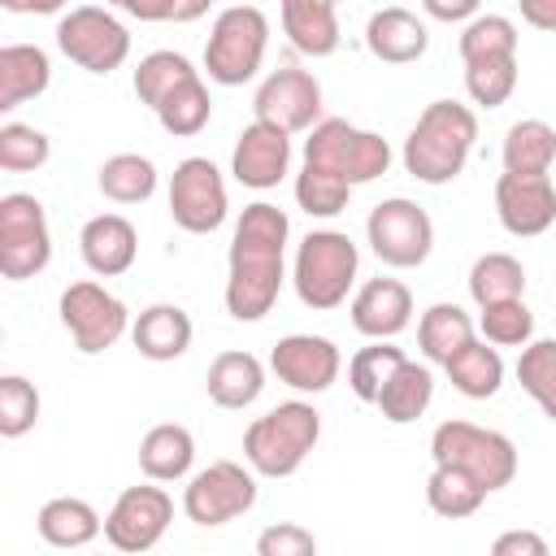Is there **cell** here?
<instances>
[{"label":"cell","mask_w":556,"mask_h":556,"mask_svg":"<svg viewBox=\"0 0 556 556\" xmlns=\"http://www.w3.org/2000/svg\"><path fill=\"white\" fill-rule=\"evenodd\" d=\"M287 239L291 222L278 204H243L226 252V313L235 321H261L278 304V291L287 282Z\"/></svg>","instance_id":"1"},{"label":"cell","mask_w":556,"mask_h":556,"mask_svg":"<svg viewBox=\"0 0 556 556\" xmlns=\"http://www.w3.org/2000/svg\"><path fill=\"white\" fill-rule=\"evenodd\" d=\"M473 143H478V113L460 100H430L417 113V122L400 148V161L417 182L443 187L465 174Z\"/></svg>","instance_id":"2"},{"label":"cell","mask_w":556,"mask_h":556,"mask_svg":"<svg viewBox=\"0 0 556 556\" xmlns=\"http://www.w3.org/2000/svg\"><path fill=\"white\" fill-rule=\"evenodd\" d=\"M321 439V413L304 400L274 404L243 430V460L256 478H291Z\"/></svg>","instance_id":"3"},{"label":"cell","mask_w":556,"mask_h":556,"mask_svg":"<svg viewBox=\"0 0 556 556\" xmlns=\"http://www.w3.org/2000/svg\"><path fill=\"white\" fill-rule=\"evenodd\" d=\"M356 269H361V252H356L352 235L321 226L300 239L295 261H291V287L304 308L330 313V308L348 304V295L356 287Z\"/></svg>","instance_id":"4"},{"label":"cell","mask_w":556,"mask_h":556,"mask_svg":"<svg viewBox=\"0 0 556 556\" xmlns=\"http://www.w3.org/2000/svg\"><path fill=\"white\" fill-rule=\"evenodd\" d=\"M430 456L443 469L469 473L486 495L504 491L517 478V443L491 426H473L460 417H447L430 434Z\"/></svg>","instance_id":"5"},{"label":"cell","mask_w":556,"mask_h":556,"mask_svg":"<svg viewBox=\"0 0 556 556\" xmlns=\"http://www.w3.org/2000/svg\"><path fill=\"white\" fill-rule=\"evenodd\" d=\"M269 48V17L256 4H230L213 17L204 39V74L217 87H243L261 74Z\"/></svg>","instance_id":"6"},{"label":"cell","mask_w":556,"mask_h":556,"mask_svg":"<svg viewBox=\"0 0 556 556\" xmlns=\"http://www.w3.org/2000/svg\"><path fill=\"white\" fill-rule=\"evenodd\" d=\"M391 143L378 130H361L343 117H321L304 139V165L339 174L348 187L374 182L391 169Z\"/></svg>","instance_id":"7"},{"label":"cell","mask_w":556,"mask_h":556,"mask_svg":"<svg viewBox=\"0 0 556 556\" xmlns=\"http://www.w3.org/2000/svg\"><path fill=\"white\" fill-rule=\"evenodd\" d=\"M56 48L87 74H113L130 56V30L113 9L74 4L56 22Z\"/></svg>","instance_id":"8"},{"label":"cell","mask_w":556,"mask_h":556,"mask_svg":"<svg viewBox=\"0 0 556 556\" xmlns=\"http://www.w3.org/2000/svg\"><path fill=\"white\" fill-rule=\"evenodd\" d=\"M365 239L387 269H417V265H426V256L434 248V222L417 200L391 195L369 208Z\"/></svg>","instance_id":"9"},{"label":"cell","mask_w":556,"mask_h":556,"mask_svg":"<svg viewBox=\"0 0 556 556\" xmlns=\"http://www.w3.org/2000/svg\"><path fill=\"white\" fill-rule=\"evenodd\" d=\"M52 261L48 213L30 191L0 195V274L9 282H26L43 274Z\"/></svg>","instance_id":"10"},{"label":"cell","mask_w":556,"mask_h":556,"mask_svg":"<svg viewBox=\"0 0 556 556\" xmlns=\"http://www.w3.org/2000/svg\"><path fill=\"white\" fill-rule=\"evenodd\" d=\"M56 313H61V326L70 330L74 348L83 356H96V352H109L135 321L126 313V304L96 278H78L61 291L56 300Z\"/></svg>","instance_id":"11"},{"label":"cell","mask_w":556,"mask_h":556,"mask_svg":"<svg viewBox=\"0 0 556 556\" xmlns=\"http://www.w3.org/2000/svg\"><path fill=\"white\" fill-rule=\"evenodd\" d=\"M252 508H256V473L239 460H208L182 486V513L204 530L226 526Z\"/></svg>","instance_id":"12"},{"label":"cell","mask_w":556,"mask_h":556,"mask_svg":"<svg viewBox=\"0 0 556 556\" xmlns=\"http://www.w3.org/2000/svg\"><path fill=\"white\" fill-rule=\"evenodd\" d=\"M169 521H174L169 491L161 482H139V486H126L104 513V539L117 556H143L165 539Z\"/></svg>","instance_id":"13"},{"label":"cell","mask_w":556,"mask_h":556,"mask_svg":"<svg viewBox=\"0 0 556 556\" xmlns=\"http://www.w3.org/2000/svg\"><path fill=\"white\" fill-rule=\"evenodd\" d=\"M230 213L226 178L208 156H187L169 174V217L187 235H213Z\"/></svg>","instance_id":"14"},{"label":"cell","mask_w":556,"mask_h":556,"mask_svg":"<svg viewBox=\"0 0 556 556\" xmlns=\"http://www.w3.org/2000/svg\"><path fill=\"white\" fill-rule=\"evenodd\" d=\"M252 122H269L287 135H308L321 122V83L300 65L265 74L252 96Z\"/></svg>","instance_id":"15"},{"label":"cell","mask_w":556,"mask_h":556,"mask_svg":"<svg viewBox=\"0 0 556 556\" xmlns=\"http://www.w3.org/2000/svg\"><path fill=\"white\" fill-rule=\"evenodd\" d=\"M269 369L300 395H321L343 374V352L326 334H282L269 352Z\"/></svg>","instance_id":"16"},{"label":"cell","mask_w":556,"mask_h":556,"mask_svg":"<svg viewBox=\"0 0 556 556\" xmlns=\"http://www.w3.org/2000/svg\"><path fill=\"white\" fill-rule=\"evenodd\" d=\"M495 217L513 239H534L556 222V182L547 174H500Z\"/></svg>","instance_id":"17"},{"label":"cell","mask_w":556,"mask_h":556,"mask_svg":"<svg viewBox=\"0 0 556 556\" xmlns=\"http://www.w3.org/2000/svg\"><path fill=\"white\" fill-rule=\"evenodd\" d=\"M287 169H291V135L269 122H248L230 152L235 182H243L252 191H269L287 178Z\"/></svg>","instance_id":"18"},{"label":"cell","mask_w":556,"mask_h":556,"mask_svg":"<svg viewBox=\"0 0 556 556\" xmlns=\"http://www.w3.org/2000/svg\"><path fill=\"white\" fill-rule=\"evenodd\" d=\"M348 313L369 343H391L413 326V291L400 278H369L352 291Z\"/></svg>","instance_id":"19"},{"label":"cell","mask_w":556,"mask_h":556,"mask_svg":"<svg viewBox=\"0 0 556 556\" xmlns=\"http://www.w3.org/2000/svg\"><path fill=\"white\" fill-rule=\"evenodd\" d=\"M365 48L382 65H413L430 48V26L413 9L387 4V9H374L369 13V22H365Z\"/></svg>","instance_id":"20"},{"label":"cell","mask_w":556,"mask_h":556,"mask_svg":"<svg viewBox=\"0 0 556 556\" xmlns=\"http://www.w3.org/2000/svg\"><path fill=\"white\" fill-rule=\"evenodd\" d=\"M78 252H83V265L96 278H117L139 256V230L122 213H96L78 230Z\"/></svg>","instance_id":"21"},{"label":"cell","mask_w":556,"mask_h":556,"mask_svg":"<svg viewBox=\"0 0 556 556\" xmlns=\"http://www.w3.org/2000/svg\"><path fill=\"white\" fill-rule=\"evenodd\" d=\"M204 391L217 408H230V413H243L261 400L265 391V365L248 352V348H226L213 356L208 374H204Z\"/></svg>","instance_id":"22"},{"label":"cell","mask_w":556,"mask_h":556,"mask_svg":"<svg viewBox=\"0 0 556 556\" xmlns=\"http://www.w3.org/2000/svg\"><path fill=\"white\" fill-rule=\"evenodd\" d=\"M278 22H282V35L291 39L295 52L321 61L339 48L343 30H339V9L330 0H282L278 4Z\"/></svg>","instance_id":"23"},{"label":"cell","mask_w":556,"mask_h":556,"mask_svg":"<svg viewBox=\"0 0 556 556\" xmlns=\"http://www.w3.org/2000/svg\"><path fill=\"white\" fill-rule=\"evenodd\" d=\"M191 334L195 326L182 304H148L130 326V343L139 348L143 361H156V365L178 361L191 348Z\"/></svg>","instance_id":"24"},{"label":"cell","mask_w":556,"mask_h":556,"mask_svg":"<svg viewBox=\"0 0 556 556\" xmlns=\"http://www.w3.org/2000/svg\"><path fill=\"white\" fill-rule=\"evenodd\" d=\"M195 465V439L178 421H156L139 439V469L148 482H182Z\"/></svg>","instance_id":"25"},{"label":"cell","mask_w":556,"mask_h":556,"mask_svg":"<svg viewBox=\"0 0 556 556\" xmlns=\"http://www.w3.org/2000/svg\"><path fill=\"white\" fill-rule=\"evenodd\" d=\"M35 530H39V539L48 547L78 552V547H87V543H96L104 534V517L87 500H78V495H56V500H48L39 508Z\"/></svg>","instance_id":"26"},{"label":"cell","mask_w":556,"mask_h":556,"mask_svg":"<svg viewBox=\"0 0 556 556\" xmlns=\"http://www.w3.org/2000/svg\"><path fill=\"white\" fill-rule=\"evenodd\" d=\"M52 83V61L39 43H4L0 48V113L43 96Z\"/></svg>","instance_id":"27"},{"label":"cell","mask_w":556,"mask_h":556,"mask_svg":"<svg viewBox=\"0 0 556 556\" xmlns=\"http://www.w3.org/2000/svg\"><path fill=\"white\" fill-rule=\"evenodd\" d=\"M473 339H478V321L452 300H439L417 317V348L430 365H447Z\"/></svg>","instance_id":"28"},{"label":"cell","mask_w":556,"mask_h":556,"mask_svg":"<svg viewBox=\"0 0 556 556\" xmlns=\"http://www.w3.org/2000/svg\"><path fill=\"white\" fill-rule=\"evenodd\" d=\"M430 400H434V374H430V365H421V361H404L391 378H387V387L378 391V413L391 421V426H408V421H417L426 408H430Z\"/></svg>","instance_id":"29"},{"label":"cell","mask_w":556,"mask_h":556,"mask_svg":"<svg viewBox=\"0 0 556 556\" xmlns=\"http://www.w3.org/2000/svg\"><path fill=\"white\" fill-rule=\"evenodd\" d=\"M504 174H547L556 165V126L543 117H521L504 130L500 148Z\"/></svg>","instance_id":"30"},{"label":"cell","mask_w":556,"mask_h":556,"mask_svg":"<svg viewBox=\"0 0 556 556\" xmlns=\"http://www.w3.org/2000/svg\"><path fill=\"white\" fill-rule=\"evenodd\" d=\"M465 287H469V300L478 308H491V304H504V300H521L526 295V265L513 252H482L469 265Z\"/></svg>","instance_id":"31"},{"label":"cell","mask_w":556,"mask_h":556,"mask_svg":"<svg viewBox=\"0 0 556 556\" xmlns=\"http://www.w3.org/2000/svg\"><path fill=\"white\" fill-rule=\"evenodd\" d=\"M447 382L465 395V400H491L504 387V356L500 348H491L486 339H473L469 348H460L447 365H443Z\"/></svg>","instance_id":"32"},{"label":"cell","mask_w":556,"mask_h":556,"mask_svg":"<svg viewBox=\"0 0 556 556\" xmlns=\"http://www.w3.org/2000/svg\"><path fill=\"white\" fill-rule=\"evenodd\" d=\"M195 74H204V70H195L182 52H174V48H156V52L139 56L130 87H135L139 104H148V109L156 113V109H161V100H165V96H174V91H178L182 83H191Z\"/></svg>","instance_id":"33"},{"label":"cell","mask_w":556,"mask_h":556,"mask_svg":"<svg viewBox=\"0 0 556 556\" xmlns=\"http://www.w3.org/2000/svg\"><path fill=\"white\" fill-rule=\"evenodd\" d=\"M96 187H100V195L113 200V204H143V200H152V191H156V165H152L148 156H139V152H113V156L100 165Z\"/></svg>","instance_id":"34"},{"label":"cell","mask_w":556,"mask_h":556,"mask_svg":"<svg viewBox=\"0 0 556 556\" xmlns=\"http://www.w3.org/2000/svg\"><path fill=\"white\" fill-rule=\"evenodd\" d=\"M426 504H430L434 517H443V521H460V517H473V513L486 504V491H482L469 473L434 465L430 478H426Z\"/></svg>","instance_id":"35"},{"label":"cell","mask_w":556,"mask_h":556,"mask_svg":"<svg viewBox=\"0 0 556 556\" xmlns=\"http://www.w3.org/2000/svg\"><path fill=\"white\" fill-rule=\"evenodd\" d=\"M517 26H513V17H504V13H478L473 22H465L460 26V39H456V48H460V61L465 65H473V61H500V56H517Z\"/></svg>","instance_id":"36"},{"label":"cell","mask_w":556,"mask_h":556,"mask_svg":"<svg viewBox=\"0 0 556 556\" xmlns=\"http://www.w3.org/2000/svg\"><path fill=\"white\" fill-rule=\"evenodd\" d=\"M208 117H213V96H208V87H204V74H195L191 83H182V87H178L174 96H165L161 109H156L161 130L174 135V139L200 135V130L208 126Z\"/></svg>","instance_id":"37"},{"label":"cell","mask_w":556,"mask_h":556,"mask_svg":"<svg viewBox=\"0 0 556 556\" xmlns=\"http://www.w3.org/2000/svg\"><path fill=\"white\" fill-rule=\"evenodd\" d=\"M517 382L539 404L547 421H556V339H530L517 356Z\"/></svg>","instance_id":"38"},{"label":"cell","mask_w":556,"mask_h":556,"mask_svg":"<svg viewBox=\"0 0 556 556\" xmlns=\"http://www.w3.org/2000/svg\"><path fill=\"white\" fill-rule=\"evenodd\" d=\"M404 361H408V356H404V348H395V343H365V348L348 361V387H352V395L365 400V404H374L378 391L387 387V378H391Z\"/></svg>","instance_id":"39"},{"label":"cell","mask_w":556,"mask_h":556,"mask_svg":"<svg viewBox=\"0 0 556 556\" xmlns=\"http://www.w3.org/2000/svg\"><path fill=\"white\" fill-rule=\"evenodd\" d=\"M352 200V187L330 174V169H317V165H300L295 174V204L308 213V217H339Z\"/></svg>","instance_id":"40"},{"label":"cell","mask_w":556,"mask_h":556,"mask_svg":"<svg viewBox=\"0 0 556 556\" xmlns=\"http://www.w3.org/2000/svg\"><path fill=\"white\" fill-rule=\"evenodd\" d=\"M478 334L491 348H526L534 339V313L526 308V300H504L491 308H478Z\"/></svg>","instance_id":"41"},{"label":"cell","mask_w":556,"mask_h":556,"mask_svg":"<svg viewBox=\"0 0 556 556\" xmlns=\"http://www.w3.org/2000/svg\"><path fill=\"white\" fill-rule=\"evenodd\" d=\"M52 156V139L26 122H4L0 126V169L4 174H30L43 169Z\"/></svg>","instance_id":"42"},{"label":"cell","mask_w":556,"mask_h":556,"mask_svg":"<svg viewBox=\"0 0 556 556\" xmlns=\"http://www.w3.org/2000/svg\"><path fill=\"white\" fill-rule=\"evenodd\" d=\"M39 387L22 374H4L0 378V434L4 439H22L26 430H35L39 421Z\"/></svg>","instance_id":"43"},{"label":"cell","mask_w":556,"mask_h":556,"mask_svg":"<svg viewBox=\"0 0 556 556\" xmlns=\"http://www.w3.org/2000/svg\"><path fill=\"white\" fill-rule=\"evenodd\" d=\"M465 91L473 104L482 109H500L508 104V96L517 91V56H500V61H473L465 65Z\"/></svg>","instance_id":"44"},{"label":"cell","mask_w":556,"mask_h":556,"mask_svg":"<svg viewBox=\"0 0 556 556\" xmlns=\"http://www.w3.org/2000/svg\"><path fill=\"white\" fill-rule=\"evenodd\" d=\"M256 556H317V539L300 521H274L256 534Z\"/></svg>","instance_id":"45"},{"label":"cell","mask_w":556,"mask_h":556,"mask_svg":"<svg viewBox=\"0 0 556 556\" xmlns=\"http://www.w3.org/2000/svg\"><path fill=\"white\" fill-rule=\"evenodd\" d=\"M122 9H126L130 17H139V22H195V17H204V13H208V4H204V0H191V4H174V0H165V4L126 0Z\"/></svg>","instance_id":"46"},{"label":"cell","mask_w":556,"mask_h":556,"mask_svg":"<svg viewBox=\"0 0 556 556\" xmlns=\"http://www.w3.org/2000/svg\"><path fill=\"white\" fill-rule=\"evenodd\" d=\"M491 556H552L547 539L539 530H526V526H513L504 534H495L491 543Z\"/></svg>","instance_id":"47"},{"label":"cell","mask_w":556,"mask_h":556,"mask_svg":"<svg viewBox=\"0 0 556 556\" xmlns=\"http://www.w3.org/2000/svg\"><path fill=\"white\" fill-rule=\"evenodd\" d=\"M421 13H426V17H439V22H460V26H465V22H473L482 9H478V0H452V4H447V0H421Z\"/></svg>","instance_id":"48"},{"label":"cell","mask_w":556,"mask_h":556,"mask_svg":"<svg viewBox=\"0 0 556 556\" xmlns=\"http://www.w3.org/2000/svg\"><path fill=\"white\" fill-rule=\"evenodd\" d=\"M521 22L534 30H556V0H521Z\"/></svg>","instance_id":"49"},{"label":"cell","mask_w":556,"mask_h":556,"mask_svg":"<svg viewBox=\"0 0 556 556\" xmlns=\"http://www.w3.org/2000/svg\"><path fill=\"white\" fill-rule=\"evenodd\" d=\"M9 13H56L61 0H4Z\"/></svg>","instance_id":"50"},{"label":"cell","mask_w":556,"mask_h":556,"mask_svg":"<svg viewBox=\"0 0 556 556\" xmlns=\"http://www.w3.org/2000/svg\"><path fill=\"white\" fill-rule=\"evenodd\" d=\"M552 556H556V552H552Z\"/></svg>","instance_id":"51"}]
</instances>
